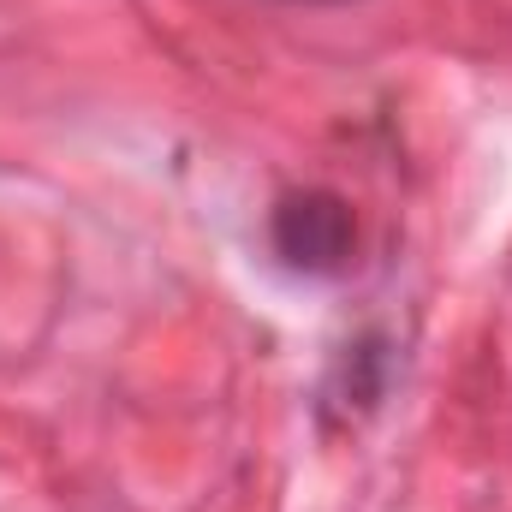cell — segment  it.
Segmentation results:
<instances>
[{
	"label": "cell",
	"mask_w": 512,
	"mask_h": 512,
	"mask_svg": "<svg viewBox=\"0 0 512 512\" xmlns=\"http://www.w3.org/2000/svg\"><path fill=\"white\" fill-rule=\"evenodd\" d=\"M274 245L292 268H310V274H334L346 251H352V215L340 197L328 191H304V197H286L280 215H274Z\"/></svg>",
	"instance_id": "cell-1"
}]
</instances>
